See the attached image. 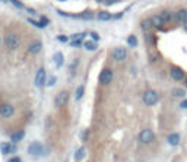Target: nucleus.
I'll list each match as a JSON object with an SVG mask.
<instances>
[{
  "label": "nucleus",
  "instance_id": "1",
  "mask_svg": "<svg viewBox=\"0 0 187 162\" xmlns=\"http://www.w3.org/2000/svg\"><path fill=\"white\" fill-rule=\"evenodd\" d=\"M5 44H6V47H8L9 50H16V48L21 45V38H19V35H16V34H9V35H6V38H5Z\"/></svg>",
  "mask_w": 187,
  "mask_h": 162
},
{
  "label": "nucleus",
  "instance_id": "2",
  "mask_svg": "<svg viewBox=\"0 0 187 162\" xmlns=\"http://www.w3.org/2000/svg\"><path fill=\"white\" fill-rule=\"evenodd\" d=\"M158 101H159V95H158L155 91L149 89V91H146V92L143 94V102H145L146 105L152 107V105H155Z\"/></svg>",
  "mask_w": 187,
  "mask_h": 162
},
{
  "label": "nucleus",
  "instance_id": "3",
  "mask_svg": "<svg viewBox=\"0 0 187 162\" xmlns=\"http://www.w3.org/2000/svg\"><path fill=\"white\" fill-rule=\"evenodd\" d=\"M154 139H155V134H154V131H152V130H149V128L142 130V131H140V134H139V140H140V143H143V145H149V143H152V142H154Z\"/></svg>",
  "mask_w": 187,
  "mask_h": 162
},
{
  "label": "nucleus",
  "instance_id": "4",
  "mask_svg": "<svg viewBox=\"0 0 187 162\" xmlns=\"http://www.w3.org/2000/svg\"><path fill=\"white\" fill-rule=\"evenodd\" d=\"M28 153L31 156H41L44 153V146L38 142H32L29 146H28Z\"/></svg>",
  "mask_w": 187,
  "mask_h": 162
},
{
  "label": "nucleus",
  "instance_id": "5",
  "mask_svg": "<svg viewBox=\"0 0 187 162\" xmlns=\"http://www.w3.org/2000/svg\"><path fill=\"white\" fill-rule=\"evenodd\" d=\"M13 114H15V108L9 102H3L2 105H0V115H2L3 118H10Z\"/></svg>",
  "mask_w": 187,
  "mask_h": 162
},
{
  "label": "nucleus",
  "instance_id": "6",
  "mask_svg": "<svg viewBox=\"0 0 187 162\" xmlns=\"http://www.w3.org/2000/svg\"><path fill=\"white\" fill-rule=\"evenodd\" d=\"M67 98H69V92L67 91H60L54 98V107H57V108L63 107L67 102Z\"/></svg>",
  "mask_w": 187,
  "mask_h": 162
},
{
  "label": "nucleus",
  "instance_id": "7",
  "mask_svg": "<svg viewBox=\"0 0 187 162\" xmlns=\"http://www.w3.org/2000/svg\"><path fill=\"white\" fill-rule=\"evenodd\" d=\"M98 80H100L101 85H108V83L113 80V72H111V69H104V70L100 73Z\"/></svg>",
  "mask_w": 187,
  "mask_h": 162
},
{
  "label": "nucleus",
  "instance_id": "8",
  "mask_svg": "<svg viewBox=\"0 0 187 162\" xmlns=\"http://www.w3.org/2000/svg\"><path fill=\"white\" fill-rule=\"evenodd\" d=\"M111 56H113V59H114L116 61H123V60H126V57H127V51H126V48H123V47H117V48L113 50Z\"/></svg>",
  "mask_w": 187,
  "mask_h": 162
},
{
  "label": "nucleus",
  "instance_id": "9",
  "mask_svg": "<svg viewBox=\"0 0 187 162\" xmlns=\"http://www.w3.org/2000/svg\"><path fill=\"white\" fill-rule=\"evenodd\" d=\"M45 69L44 67H41V69H38V72H37V76H35V86L37 88H43L44 85H45Z\"/></svg>",
  "mask_w": 187,
  "mask_h": 162
},
{
  "label": "nucleus",
  "instance_id": "10",
  "mask_svg": "<svg viewBox=\"0 0 187 162\" xmlns=\"http://www.w3.org/2000/svg\"><path fill=\"white\" fill-rule=\"evenodd\" d=\"M41 48H43V43L38 41V40H35V41H32V43L28 45V53H29V54H38V53L41 51Z\"/></svg>",
  "mask_w": 187,
  "mask_h": 162
},
{
  "label": "nucleus",
  "instance_id": "11",
  "mask_svg": "<svg viewBox=\"0 0 187 162\" xmlns=\"http://www.w3.org/2000/svg\"><path fill=\"white\" fill-rule=\"evenodd\" d=\"M170 75H171V78L174 79V80H181L183 78H184V72H183V69L181 67H171V70H170Z\"/></svg>",
  "mask_w": 187,
  "mask_h": 162
},
{
  "label": "nucleus",
  "instance_id": "12",
  "mask_svg": "<svg viewBox=\"0 0 187 162\" xmlns=\"http://www.w3.org/2000/svg\"><path fill=\"white\" fill-rule=\"evenodd\" d=\"M0 149H2V153L3 155H8V153H12L16 150V146L13 143H2L0 145Z\"/></svg>",
  "mask_w": 187,
  "mask_h": 162
},
{
  "label": "nucleus",
  "instance_id": "13",
  "mask_svg": "<svg viewBox=\"0 0 187 162\" xmlns=\"http://www.w3.org/2000/svg\"><path fill=\"white\" fill-rule=\"evenodd\" d=\"M168 143H170L171 146H177V145L180 143V134H178V133L170 134V136H168Z\"/></svg>",
  "mask_w": 187,
  "mask_h": 162
},
{
  "label": "nucleus",
  "instance_id": "14",
  "mask_svg": "<svg viewBox=\"0 0 187 162\" xmlns=\"http://www.w3.org/2000/svg\"><path fill=\"white\" fill-rule=\"evenodd\" d=\"M140 27H142V29L143 31H151L154 27H152V19L149 18V19H145V21H142V24H140Z\"/></svg>",
  "mask_w": 187,
  "mask_h": 162
},
{
  "label": "nucleus",
  "instance_id": "15",
  "mask_svg": "<svg viewBox=\"0 0 187 162\" xmlns=\"http://www.w3.org/2000/svg\"><path fill=\"white\" fill-rule=\"evenodd\" d=\"M159 16H161V19H162L164 22H171V21H172V15H171L170 10H162Z\"/></svg>",
  "mask_w": 187,
  "mask_h": 162
},
{
  "label": "nucleus",
  "instance_id": "16",
  "mask_svg": "<svg viewBox=\"0 0 187 162\" xmlns=\"http://www.w3.org/2000/svg\"><path fill=\"white\" fill-rule=\"evenodd\" d=\"M151 19H152V27H154V28H162L164 21L161 19V16H154V18H151Z\"/></svg>",
  "mask_w": 187,
  "mask_h": 162
},
{
  "label": "nucleus",
  "instance_id": "17",
  "mask_svg": "<svg viewBox=\"0 0 187 162\" xmlns=\"http://www.w3.org/2000/svg\"><path fill=\"white\" fill-rule=\"evenodd\" d=\"M53 60H54V63H56L57 67H61V64H63V54L61 53H56L53 56Z\"/></svg>",
  "mask_w": 187,
  "mask_h": 162
},
{
  "label": "nucleus",
  "instance_id": "18",
  "mask_svg": "<svg viewBox=\"0 0 187 162\" xmlns=\"http://www.w3.org/2000/svg\"><path fill=\"white\" fill-rule=\"evenodd\" d=\"M98 19L100 21H108V19H111V13L105 12V10H101V12H98Z\"/></svg>",
  "mask_w": 187,
  "mask_h": 162
},
{
  "label": "nucleus",
  "instance_id": "19",
  "mask_svg": "<svg viewBox=\"0 0 187 162\" xmlns=\"http://www.w3.org/2000/svg\"><path fill=\"white\" fill-rule=\"evenodd\" d=\"M177 19H178L180 22H184V21L187 19V10H186V9L178 10V12H177Z\"/></svg>",
  "mask_w": 187,
  "mask_h": 162
},
{
  "label": "nucleus",
  "instance_id": "20",
  "mask_svg": "<svg viewBox=\"0 0 187 162\" xmlns=\"http://www.w3.org/2000/svg\"><path fill=\"white\" fill-rule=\"evenodd\" d=\"M186 95V91L181 89V88H177V89H172V96L175 98H183Z\"/></svg>",
  "mask_w": 187,
  "mask_h": 162
},
{
  "label": "nucleus",
  "instance_id": "21",
  "mask_svg": "<svg viewBox=\"0 0 187 162\" xmlns=\"http://www.w3.org/2000/svg\"><path fill=\"white\" fill-rule=\"evenodd\" d=\"M75 158H76V161H82L85 158V147H79L75 153Z\"/></svg>",
  "mask_w": 187,
  "mask_h": 162
},
{
  "label": "nucleus",
  "instance_id": "22",
  "mask_svg": "<svg viewBox=\"0 0 187 162\" xmlns=\"http://www.w3.org/2000/svg\"><path fill=\"white\" fill-rule=\"evenodd\" d=\"M83 45H85V48H86V50H89V51L97 50V43H95V41H86Z\"/></svg>",
  "mask_w": 187,
  "mask_h": 162
},
{
  "label": "nucleus",
  "instance_id": "23",
  "mask_svg": "<svg viewBox=\"0 0 187 162\" xmlns=\"http://www.w3.org/2000/svg\"><path fill=\"white\" fill-rule=\"evenodd\" d=\"M24 137H25V133H24V131H16V133H13V134H12L13 142H21Z\"/></svg>",
  "mask_w": 187,
  "mask_h": 162
},
{
  "label": "nucleus",
  "instance_id": "24",
  "mask_svg": "<svg viewBox=\"0 0 187 162\" xmlns=\"http://www.w3.org/2000/svg\"><path fill=\"white\" fill-rule=\"evenodd\" d=\"M83 92H85V88H83V86H77V89H76V92H75V98H76V99H80V98L83 96Z\"/></svg>",
  "mask_w": 187,
  "mask_h": 162
},
{
  "label": "nucleus",
  "instance_id": "25",
  "mask_svg": "<svg viewBox=\"0 0 187 162\" xmlns=\"http://www.w3.org/2000/svg\"><path fill=\"white\" fill-rule=\"evenodd\" d=\"M127 44H129L130 47H136V45H137V38H136L135 35H130V37L127 38Z\"/></svg>",
  "mask_w": 187,
  "mask_h": 162
},
{
  "label": "nucleus",
  "instance_id": "26",
  "mask_svg": "<svg viewBox=\"0 0 187 162\" xmlns=\"http://www.w3.org/2000/svg\"><path fill=\"white\" fill-rule=\"evenodd\" d=\"M85 38V34L83 32H80V34H75V35H72V40L73 41H82Z\"/></svg>",
  "mask_w": 187,
  "mask_h": 162
},
{
  "label": "nucleus",
  "instance_id": "27",
  "mask_svg": "<svg viewBox=\"0 0 187 162\" xmlns=\"http://www.w3.org/2000/svg\"><path fill=\"white\" fill-rule=\"evenodd\" d=\"M145 40H146L148 43H155V37L151 35V34H145Z\"/></svg>",
  "mask_w": 187,
  "mask_h": 162
},
{
  "label": "nucleus",
  "instance_id": "28",
  "mask_svg": "<svg viewBox=\"0 0 187 162\" xmlns=\"http://www.w3.org/2000/svg\"><path fill=\"white\" fill-rule=\"evenodd\" d=\"M10 2H12V3H13L16 8H19V9H24V5L19 2V0H10Z\"/></svg>",
  "mask_w": 187,
  "mask_h": 162
},
{
  "label": "nucleus",
  "instance_id": "29",
  "mask_svg": "<svg viewBox=\"0 0 187 162\" xmlns=\"http://www.w3.org/2000/svg\"><path fill=\"white\" fill-rule=\"evenodd\" d=\"M40 24H41V28H43V27L48 25V19H47L45 16H41V21H40Z\"/></svg>",
  "mask_w": 187,
  "mask_h": 162
},
{
  "label": "nucleus",
  "instance_id": "30",
  "mask_svg": "<svg viewBox=\"0 0 187 162\" xmlns=\"http://www.w3.org/2000/svg\"><path fill=\"white\" fill-rule=\"evenodd\" d=\"M57 40H59L60 43H67V41H69V38H67L66 35H57Z\"/></svg>",
  "mask_w": 187,
  "mask_h": 162
},
{
  "label": "nucleus",
  "instance_id": "31",
  "mask_svg": "<svg viewBox=\"0 0 187 162\" xmlns=\"http://www.w3.org/2000/svg\"><path fill=\"white\" fill-rule=\"evenodd\" d=\"M56 80H57V79H56V76H51V78L48 79V82H47V86H53V85L56 83Z\"/></svg>",
  "mask_w": 187,
  "mask_h": 162
},
{
  "label": "nucleus",
  "instance_id": "32",
  "mask_svg": "<svg viewBox=\"0 0 187 162\" xmlns=\"http://www.w3.org/2000/svg\"><path fill=\"white\" fill-rule=\"evenodd\" d=\"M28 22H29V24H32V25H34V27H37V28H41V24H40V22H35L34 19H28Z\"/></svg>",
  "mask_w": 187,
  "mask_h": 162
},
{
  "label": "nucleus",
  "instance_id": "33",
  "mask_svg": "<svg viewBox=\"0 0 187 162\" xmlns=\"http://www.w3.org/2000/svg\"><path fill=\"white\" fill-rule=\"evenodd\" d=\"M91 37H92V40L95 41V43L100 41V37H98V34H95V32H91Z\"/></svg>",
  "mask_w": 187,
  "mask_h": 162
},
{
  "label": "nucleus",
  "instance_id": "34",
  "mask_svg": "<svg viewBox=\"0 0 187 162\" xmlns=\"http://www.w3.org/2000/svg\"><path fill=\"white\" fill-rule=\"evenodd\" d=\"M9 162H21V158H18V156H13V158H10V159H9Z\"/></svg>",
  "mask_w": 187,
  "mask_h": 162
},
{
  "label": "nucleus",
  "instance_id": "35",
  "mask_svg": "<svg viewBox=\"0 0 187 162\" xmlns=\"http://www.w3.org/2000/svg\"><path fill=\"white\" fill-rule=\"evenodd\" d=\"M117 2H120V0H105L107 5H114V3H117Z\"/></svg>",
  "mask_w": 187,
  "mask_h": 162
},
{
  "label": "nucleus",
  "instance_id": "36",
  "mask_svg": "<svg viewBox=\"0 0 187 162\" xmlns=\"http://www.w3.org/2000/svg\"><path fill=\"white\" fill-rule=\"evenodd\" d=\"M80 44H82L80 41H73V43H72V47H79Z\"/></svg>",
  "mask_w": 187,
  "mask_h": 162
},
{
  "label": "nucleus",
  "instance_id": "37",
  "mask_svg": "<svg viewBox=\"0 0 187 162\" xmlns=\"http://www.w3.org/2000/svg\"><path fill=\"white\" fill-rule=\"evenodd\" d=\"M181 108H187V99L181 101Z\"/></svg>",
  "mask_w": 187,
  "mask_h": 162
},
{
  "label": "nucleus",
  "instance_id": "38",
  "mask_svg": "<svg viewBox=\"0 0 187 162\" xmlns=\"http://www.w3.org/2000/svg\"><path fill=\"white\" fill-rule=\"evenodd\" d=\"M181 24H183V27H184V29H186V31H187V19H186V21H184V22H181Z\"/></svg>",
  "mask_w": 187,
  "mask_h": 162
},
{
  "label": "nucleus",
  "instance_id": "39",
  "mask_svg": "<svg viewBox=\"0 0 187 162\" xmlns=\"http://www.w3.org/2000/svg\"><path fill=\"white\" fill-rule=\"evenodd\" d=\"M184 86H186V88H187V78H186V79H184Z\"/></svg>",
  "mask_w": 187,
  "mask_h": 162
},
{
  "label": "nucleus",
  "instance_id": "40",
  "mask_svg": "<svg viewBox=\"0 0 187 162\" xmlns=\"http://www.w3.org/2000/svg\"><path fill=\"white\" fill-rule=\"evenodd\" d=\"M97 2H98V3H101V2H104V0H97Z\"/></svg>",
  "mask_w": 187,
  "mask_h": 162
},
{
  "label": "nucleus",
  "instance_id": "41",
  "mask_svg": "<svg viewBox=\"0 0 187 162\" xmlns=\"http://www.w3.org/2000/svg\"><path fill=\"white\" fill-rule=\"evenodd\" d=\"M61 2H63V0H61Z\"/></svg>",
  "mask_w": 187,
  "mask_h": 162
}]
</instances>
